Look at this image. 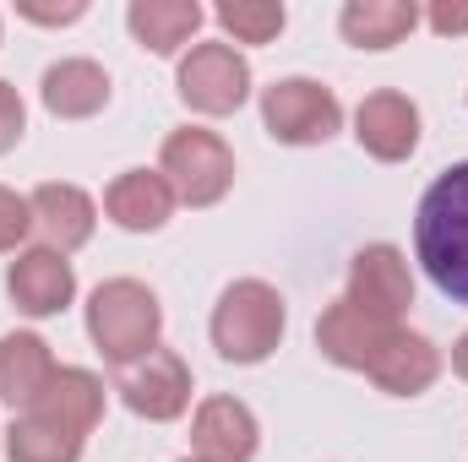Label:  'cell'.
Segmentation results:
<instances>
[{"label": "cell", "mask_w": 468, "mask_h": 462, "mask_svg": "<svg viewBox=\"0 0 468 462\" xmlns=\"http://www.w3.org/2000/svg\"><path fill=\"white\" fill-rule=\"evenodd\" d=\"M125 27H131V38H136L142 49H153V55H180V49L197 38V27H202V5H197V0H131Z\"/></svg>", "instance_id": "cell-19"}, {"label": "cell", "mask_w": 468, "mask_h": 462, "mask_svg": "<svg viewBox=\"0 0 468 462\" xmlns=\"http://www.w3.org/2000/svg\"><path fill=\"white\" fill-rule=\"evenodd\" d=\"M44 110L55 120H88L110 104V77L99 60H55L44 71Z\"/></svg>", "instance_id": "cell-18"}, {"label": "cell", "mask_w": 468, "mask_h": 462, "mask_svg": "<svg viewBox=\"0 0 468 462\" xmlns=\"http://www.w3.org/2000/svg\"><path fill=\"white\" fill-rule=\"evenodd\" d=\"M5 294H11V305H16L22 316L44 321V316H60V310L71 305V294H77V272H71V261H66L60 250L33 245V250H22V256L11 261V272H5Z\"/></svg>", "instance_id": "cell-9"}, {"label": "cell", "mask_w": 468, "mask_h": 462, "mask_svg": "<svg viewBox=\"0 0 468 462\" xmlns=\"http://www.w3.org/2000/svg\"><path fill=\"white\" fill-rule=\"evenodd\" d=\"M387 338H392V327H381V321L359 316L349 299L327 305V310H322V321H316V348H322L333 364H344V370H370V359L381 353Z\"/></svg>", "instance_id": "cell-17"}, {"label": "cell", "mask_w": 468, "mask_h": 462, "mask_svg": "<svg viewBox=\"0 0 468 462\" xmlns=\"http://www.w3.org/2000/svg\"><path fill=\"white\" fill-rule=\"evenodd\" d=\"M349 299L359 316L381 321V327H398L414 305V278H409V261L398 245H365L349 261Z\"/></svg>", "instance_id": "cell-6"}, {"label": "cell", "mask_w": 468, "mask_h": 462, "mask_svg": "<svg viewBox=\"0 0 468 462\" xmlns=\"http://www.w3.org/2000/svg\"><path fill=\"white\" fill-rule=\"evenodd\" d=\"M115 392H120V403H125L136 419L169 425V419H180V414L191 408V370H186V359H180V353L153 348L147 359L120 364Z\"/></svg>", "instance_id": "cell-7"}, {"label": "cell", "mask_w": 468, "mask_h": 462, "mask_svg": "<svg viewBox=\"0 0 468 462\" xmlns=\"http://www.w3.org/2000/svg\"><path fill=\"white\" fill-rule=\"evenodd\" d=\"M88 338L99 343V353L110 364H136L147 359L158 338H164V310L158 294L136 278H110L93 289L88 299Z\"/></svg>", "instance_id": "cell-2"}, {"label": "cell", "mask_w": 468, "mask_h": 462, "mask_svg": "<svg viewBox=\"0 0 468 462\" xmlns=\"http://www.w3.org/2000/svg\"><path fill=\"white\" fill-rule=\"evenodd\" d=\"M82 446H88V425L49 408V403L22 408L5 430V457L11 462H77Z\"/></svg>", "instance_id": "cell-10"}, {"label": "cell", "mask_w": 468, "mask_h": 462, "mask_svg": "<svg viewBox=\"0 0 468 462\" xmlns=\"http://www.w3.org/2000/svg\"><path fill=\"white\" fill-rule=\"evenodd\" d=\"M414 250L431 272V283L468 305V163H452L431 180L414 213Z\"/></svg>", "instance_id": "cell-1"}, {"label": "cell", "mask_w": 468, "mask_h": 462, "mask_svg": "<svg viewBox=\"0 0 468 462\" xmlns=\"http://www.w3.org/2000/svg\"><path fill=\"white\" fill-rule=\"evenodd\" d=\"M16 11H22L27 22H44V27H60V22H82V16H88L82 0H71V5H33V0H22Z\"/></svg>", "instance_id": "cell-24"}, {"label": "cell", "mask_w": 468, "mask_h": 462, "mask_svg": "<svg viewBox=\"0 0 468 462\" xmlns=\"http://www.w3.org/2000/svg\"><path fill=\"white\" fill-rule=\"evenodd\" d=\"M250 93V66L229 44H191L180 60V99L197 115H234Z\"/></svg>", "instance_id": "cell-8"}, {"label": "cell", "mask_w": 468, "mask_h": 462, "mask_svg": "<svg viewBox=\"0 0 468 462\" xmlns=\"http://www.w3.org/2000/svg\"><path fill=\"white\" fill-rule=\"evenodd\" d=\"M33 229V207H27V196H16V191H5L0 185V250H16L22 239Z\"/></svg>", "instance_id": "cell-22"}, {"label": "cell", "mask_w": 468, "mask_h": 462, "mask_svg": "<svg viewBox=\"0 0 468 462\" xmlns=\"http://www.w3.org/2000/svg\"><path fill=\"white\" fill-rule=\"evenodd\" d=\"M191 446L197 457L207 462H250L261 446V430H256V414L234 397H207L191 419Z\"/></svg>", "instance_id": "cell-12"}, {"label": "cell", "mask_w": 468, "mask_h": 462, "mask_svg": "<svg viewBox=\"0 0 468 462\" xmlns=\"http://www.w3.org/2000/svg\"><path fill=\"white\" fill-rule=\"evenodd\" d=\"M22 125H27V115H22L16 88H11V82H0V152H11V147L22 142Z\"/></svg>", "instance_id": "cell-23"}, {"label": "cell", "mask_w": 468, "mask_h": 462, "mask_svg": "<svg viewBox=\"0 0 468 462\" xmlns=\"http://www.w3.org/2000/svg\"><path fill=\"white\" fill-rule=\"evenodd\" d=\"M452 370H458V375L468 381V332L458 338V348H452Z\"/></svg>", "instance_id": "cell-26"}, {"label": "cell", "mask_w": 468, "mask_h": 462, "mask_svg": "<svg viewBox=\"0 0 468 462\" xmlns=\"http://www.w3.org/2000/svg\"><path fill=\"white\" fill-rule=\"evenodd\" d=\"M283 294L261 278H239L213 305V348L229 364H261L283 343Z\"/></svg>", "instance_id": "cell-3"}, {"label": "cell", "mask_w": 468, "mask_h": 462, "mask_svg": "<svg viewBox=\"0 0 468 462\" xmlns=\"http://www.w3.org/2000/svg\"><path fill=\"white\" fill-rule=\"evenodd\" d=\"M338 27L354 49H392L420 27V5H409V0H349Z\"/></svg>", "instance_id": "cell-20"}, {"label": "cell", "mask_w": 468, "mask_h": 462, "mask_svg": "<svg viewBox=\"0 0 468 462\" xmlns=\"http://www.w3.org/2000/svg\"><path fill=\"white\" fill-rule=\"evenodd\" d=\"M431 27L441 33V38H458V33H468V5H431Z\"/></svg>", "instance_id": "cell-25"}, {"label": "cell", "mask_w": 468, "mask_h": 462, "mask_svg": "<svg viewBox=\"0 0 468 462\" xmlns=\"http://www.w3.org/2000/svg\"><path fill=\"white\" fill-rule=\"evenodd\" d=\"M27 207H33V224L49 239V250H60V256H66V250H82V245L93 239L99 213H93V196H88L82 185L49 180V185H38V191L27 196Z\"/></svg>", "instance_id": "cell-15"}, {"label": "cell", "mask_w": 468, "mask_h": 462, "mask_svg": "<svg viewBox=\"0 0 468 462\" xmlns=\"http://www.w3.org/2000/svg\"><path fill=\"white\" fill-rule=\"evenodd\" d=\"M186 462H207V457H186Z\"/></svg>", "instance_id": "cell-27"}, {"label": "cell", "mask_w": 468, "mask_h": 462, "mask_svg": "<svg viewBox=\"0 0 468 462\" xmlns=\"http://www.w3.org/2000/svg\"><path fill=\"white\" fill-rule=\"evenodd\" d=\"M218 27L224 33H234L239 44H272L278 33H283V5H272V0H224L218 11Z\"/></svg>", "instance_id": "cell-21"}, {"label": "cell", "mask_w": 468, "mask_h": 462, "mask_svg": "<svg viewBox=\"0 0 468 462\" xmlns=\"http://www.w3.org/2000/svg\"><path fill=\"white\" fill-rule=\"evenodd\" d=\"M55 353L38 332H5L0 338V403L5 408H33L44 386L55 381Z\"/></svg>", "instance_id": "cell-16"}, {"label": "cell", "mask_w": 468, "mask_h": 462, "mask_svg": "<svg viewBox=\"0 0 468 462\" xmlns=\"http://www.w3.org/2000/svg\"><path fill=\"white\" fill-rule=\"evenodd\" d=\"M261 125L283 147H316V142L338 136L344 104H338L333 88H322L311 77H283V82H272L261 93Z\"/></svg>", "instance_id": "cell-5"}, {"label": "cell", "mask_w": 468, "mask_h": 462, "mask_svg": "<svg viewBox=\"0 0 468 462\" xmlns=\"http://www.w3.org/2000/svg\"><path fill=\"white\" fill-rule=\"evenodd\" d=\"M104 213L125 234H158L169 224V213H175V191L153 169H125V174L110 180V191H104Z\"/></svg>", "instance_id": "cell-14"}, {"label": "cell", "mask_w": 468, "mask_h": 462, "mask_svg": "<svg viewBox=\"0 0 468 462\" xmlns=\"http://www.w3.org/2000/svg\"><path fill=\"white\" fill-rule=\"evenodd\" d=\"M158 174L169 180L175 202H186V207H213V202L229 196V185H234V152L224 147L218 131L186 125V131H169V136H164Z\"/></svg>", "instance_id": "cell-4"}, {"label": "cell", "mask_w": 468, "mask_h": 462, "mask_svg": "<svg viewBox=\"0 0 468 462\" xmlns=\"http://www.w3.org/2000/svg\"><path fill=\"white\" fill-rule=\"evenodd\" d=\"M365 375H370L381 392H392V397H420V392L436 386V375H441V353H436L431 338L392 327V338L381 343V353L370 359Z\"/></svg>", "instance_id": "cell-13"}, {"label": "cell", "mask_w": 468, "mask_h": 462, "mask_svg": "<svg viewBox=\"0 0 468 462\" xmlns=\"http://www.w3.org/2000/svg\"><path fill=\"white\" fill-rule=\"evenodd\" d=\"M354 136H359V147L370 152V158H381V163H403L414 147H420V110H414V99H403V93H370L359 110H354Z\"/></svg>", "instance_id": "cell-11"}]
</instances>
